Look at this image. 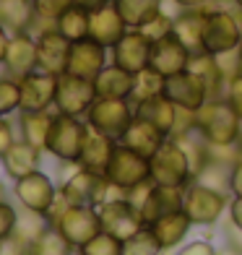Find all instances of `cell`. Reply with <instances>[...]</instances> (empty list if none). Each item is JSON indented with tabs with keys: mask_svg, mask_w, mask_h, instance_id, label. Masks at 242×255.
<instances>
[{
	"mask_svg": "<svg viewBox=\"0 0 242 255\" xmlns=\"http://www.w3.org/2000/svg\"><path fill=\"white\" fill-rule=\"evenodd\" d=\"M0 198H3V188H0Z\"/></svg>",
	"mask_w": 242,
	"mask_h": 255,
	"instance_id": "cell-57",
	"label": "cell"
},
{
	"mask_svg": "<svg viewBox=\"0 0 242 255\" xmlns=\"http://www.w3.org/2000/svg\"><path fill=\"white\" fill-rule=\"evenodd\" d=\"M18 138V130H16V125L10 123L8 118H3L0 115V156H3L8 148H10V143H13Z\"/></svg>",
	"mask_w": 242,
	"mask_h": 255,
	"instance_id": "cell-45",
	"label": "cell"
},
{
	"mask_svg": "<svg viewBox=\"0 0 242 255\" xmlns=\"http://www.w3.org/2000/svg\"><path fill=\"white\" fill-rule=\"evenodd\" d=\"M135 118V104L130 99H115V97H97L94 104L86 112V123L91 130L105 133L115 141H120L122 133Z\"/></svg>",
	"mask_w": 242,
	"mask_h": 255,
	"instance_id": "cell-4",
	"label": "cell"
},
{
	"mask_svg": "<svg viewBox=\"0 0 242 255\" xmlns=\"http://www.w3.org/2000/svg\"><path fill=\"white\" fill-rule=\"evenodd\" d=\"M182 193H185V188H172V185H156L154 182V188L148 190L146 201L138 208L143 224L148 227V224H154L156 219L182 208Z\"/></svg>",
	"mask_w": 242,
	"mask_h": 255,
	"instance_id": "cell-22",
	"label": "cell"
},
{
	"mask_svg": "<svg viewBox=\"0 0 242 255\" xmlns=\"http://www.w3.org/2000/svg\"><path fill=\"white\" fill-rule=\"evenodd\" d=\"M224 97H227V102L235 107L237 118L242 120V73H237L235 78H229V81H227V91H224Z\"/></svg>",
	"mask_w": 242,
	"mask_h": 255,
	"instance_id": "cell-43",
	"label": "cell"
},
{
	"mask_svg": "<svg viewBox=\"0 0 242 255\" xmlns=\"http://www.w3.org/2000/svg\"><path fill=\"white\" fill-rule=\"evenodd\" d=\"M135 118L151 123L156 130H161V133L169 138L172 133H175V128H177L180 107L167 94H156L151 99H143V102L135 104Z\"/></svg>",
	"mask_w": 242,
	"mask_h": 255,
	"instance_id": "cell-21",
	"label": "cell"
},
{
	"mask_svg": "<svg viewBox=\"0 0 242 255\" xmlns=\"http://www.w3.org/2000/svg\"><path fill=\"white\" fill-rule=\"evenodd\" d=\"M16 222H18V203L0 198V242L13 235Z\"/></svg>",
	"mask_w": 242,
	"mask_h": 255,
	"instance_id": "cell-42",
	"label": "cell"
},
{
	"mask_svg": "<svg viewBox=\"0 0 242 255\" xmlns=\"http://www.w3.org/2000/svg\"><path fill=\"white\" fill-rule=\"evenodd\" d=\"M3 73L10 78H24L26 73L37 71V37L29 31L10 34L8 50L3 57Z\"/></svg>",
	"mask_w": 242,
	"mask_h": 255,
	"instance_id": "cell-16",
	"label": "cell"
},
{
	"mask_svg": "<svg viewBox=\"0 0 242 255\" xmlns=\"http://www.w3.org/2000/svg\"><path fill=\"white\" fill-rule=\"evenodd\" d=\"M164 141H167V135L161 133V130H156L151 123L141 120V118H133V123L128 125V130H125L122 138H120L122 146H128V148H133V151L143 154L148 159L156 154V148L164 143Z\"/></svg>",
	"mask_w": 242,
	"mask_h": 255,
	"instance_id": "cell-28",
	"label": "cell"
},
{
	"mask_svg": "<svg viewBox=\"0 0 242 255\" xmlns=\"http://www.w3.org/2000/svg\"><path fill=\"white\" fill-rule=\"evenodd\" d=\"M55 229L78 250L97 232H102V222L94 206H68L65 214L60 216V222L55 224Z\"/></svg>",
	"mask_w": 242,
	"mask_h": 255,
	"instance_id": "cell-13",
	"label": "cell"
},
{
	"mask_svg": "<svg viewBox=\"0 0 242 255\" xmlns=\"http://www.w3.org/2000/svg\"><path fill=\"white\" fill-rule=\"evenodd\" d=\"M97 99V86L91 78H81L73 73L57 76V91H55V112L71 115V118H86L89 107Z\"/></svg>",
	"mask_w": 242,
	"mask_h": 255,
	"instance_id": "cell-9",
	"label": "cell"
},
{
	"mask_svg": "<svg viewBox=\"0 0 242 255\" xmlns=\"http://www.w3.org/2000/svg\"><path fill=\"white\" fill-rule=\"evenodd\" d=\"M97 214H99L102 229L115 235L118 240L130 237L141 227H146L141 214H138V208L125 198V195H110L105 203L97 206Z\"/></svg>",
	"mask_w": 242,
	"mask_h": 255,
	"instance_id": "cell-10",
	"label": "cell"
},
{
	"mask_svg": "<svg viewBox=\"0 0 242 255\" xmlns=\"http://www.w3.org/2000/svg\"><path fill=\"white\" fill-rule=\"evenodd\" d=\"M206 8H185L175 16L172 34L185 44L190 52H203V29H206Z\"/></svg>",
	"mask_w": 242,
	"mask_h": 255,
	"instance_id": "cell-25",
	"label": "cell"
},
{
	"mask_svg": "<svg viewBox=\"0 0 242 255\" xmlns=\"http://www.w3.org/2000/svg\"><path fill=\"white\" fill-rule=\"evenodd\" d=\"M227 214H229V222L237 224V227L242 229V195H232V201H229Z\"/></svg>",
	"mask_w": 242,
	"mask_h": 255,
	"instance_id": "cell-50",
	"label": "cell"
},
{
	"mask_svg": "<svg viewBox=\"0 0 242 255\" xmlns=\"http://www.w3.org/2000/svg\"><path fill=\"white\" fill-rule=\"evenodd\" d=\"M8 39H10V31L0 24V65H3V57H5V50H8Z\"/></svg>",
	"mask_w": 242,
	"mask_h": 255,
	"instance_id": "cell-52",
	"label": "cell"
},
{
	"mask_svg": "<svg viewBox=\"0 0 242 255\" xmlns=\"http://www.w3.org/2000/svg\"><path fill=\"white\" fill-rule=\"evenodd\" d=\"M135 84V73L125 71L118 63H107L94 78L97 97H115V99H130Z\"/></svg>",
	"mask_w": 242,
	"mask_h": 255,
	"instance_id": "cell-27",
	"label": "cell"
},
{
	"mask_svg": "<svg viewBox=\"0 0 242 255\" xmlns=\"http://www.w3.org/2000/svg\"><path fill=\"white\" fill-rule=\"evenodd\" d=\"M148 55H151V39L141 29H128L120 42L110 47V63H118L125 71L138 73L148 68Z\"/></svg>",
	"mask_w": 242,
	"mask_h": 255,
	"instance_id": "cell-14",
	"label": "cell"
},
{
	"mask_svg": "<svg viewBox=\"0 0 242 255\" xmlns=\"http://www.w3.org/2000/svg\"><path fill=\"white\" fill-rule=\"evenodd\" d=\"M76 0H34V21H31V29L29 34H42L55 26V21L60 18L68 8H71Z\"/></svg>",
	"mask_w": 242,
	"mask_h": 255,
	"instance_id": "cell-34",
	"label": "cell"
},
{
	"mask_svg": "<svg viewBox=\"0 0 242 255\" xmlns=\"http://www.w3.org/2000/svg\"><path fill=\"white\" fill-rule=\"evenodd\" d=\"M161 253L164 250H161L151 227H141L135 235L122 240V255H161Z\"/></svg>",
	"mask_w": 242,
	"mask_h": 255,
	"instance_id": "cell-38",
	"label": "cell"
},
{
	"mask_svg": "<svg viewBox=\"0 0 242 255\" xmlns=\"http://www.w3.org/2000/svg\"><path fill=\"white\" fill-rule=\"evenodd\" d=\"M42 154L44 151H39L37 146H31L26 141H21V138H16L8 151L0 156V164H3L5 175L10 180H21V177H26V175H31V172L39 169Z\"/></svg>",
	"mask_w": 242,
	"mask_h": 255,
	"instance_id": "cell-24",
	"label": "cell"
},
{
	"mask_svg": "<svg viewBox=\"0 0 242 255\" xmlns=\"http://www.w3.org/2000/svg\"><path fill=\"white\" fill-rule=\"evenodd\" d=\"M57 188L63 190V195L73 206H99L110 198V180L105 177V172L97 169H86V167H76Z\"/></svg>",
	"mask_w": 242,
	"mask_h": 255,
	"instance_id": "cell-7",
	"label": "cell"
},
{
	"mask_svg": "<svg viewBox=\"0 0 242 255\" xmlns=\"http://www.w3.org/2000/svg\"><path fill=\"white\" fill-rule=\"evenodd\" d=\"M130 26L125 24L122 13L118 10V5L110 3V5H102L97 10H91V18H89V37L105 44V47H115V44L120 42V37L125 31H128Z\"/></svg>",
	"mask_w": 242,
	"mask_h": 255,
	"instance_id": "cell-20",
	"label": "cell"
},
{
	"mask_svg": "<svg viewBox=\"0 0 242 255\" xmlns=\"http://www.w3.org/2000/svg\"><path fill=\"white\" fill-rule=\"evenodd\" d=\"M177 255H219V250L211 245L209 240H193L188 245H182Z\"/></svg>",
	"mask_w": 242,
	"mask_h": 255,
	"instance_id": "cell-46",
	"label": "cell"
},
{
	"mask_svg": "<svg viewBox=\"0 0 242 255\" xmlns=\"http://www.w3.org/2000/svg\"><path fill=\"white\" fill-rule=\"evenodd\" d=\"M164 94L175 102L180 110H188V112H198L203 104L211 99L206 81L201 76H195L193 71H188V68L164 81Z\"/></svg>",
	"mask_w": 242,
	"mask_h": 255,
	"instance_id": "cell-12",
	"label": "cell"
},
{
	"mask_svg": "<svg viewBox=\"0 0 242 255\" xmlns=\"http://www.w3.org/2000/svg\"><path fill=\"white\" fill-rule=\"evenodd\" d=\"M240 42H242V21L235 13V5L209 8L206 29H203V52L216 55V57L227 52H237Z\"/></svg>",
	"mask_w": 242,
	"mask_h": 255,
	"instance_id": "cell-3",
	"label": "cell"
},
{
	"mask_svg": "<svg viewBox=\"0 0 242 255\" xmlns=\"http://www.w3.org/2000/svg\"><path fill=\"white\" fill-rule=\"evenodd\" d=\"M89 123L84 118H71V115H55L50 135H47V154L57 161H78L81 148L89 138Z\"/></svg>",
	"mask_w": 242,
	"mask_h": 255,
	"instance_id": "cell-5",
	"label": "cell"
},
{
	"mask_svg": "<svg viewBox=\"0 0 242 255\" xmlns=\"http://www.w3.org/2000/svg\"><path fill=\"white\" fill-rule=\"evenodd\" d=\"M172 26H175V16H169L167 10H159L154 18H148L146 24L138 26V29H141L151 42H156L161 37H167V34H172Z\"/></svg>",
	"mask_w": 242,
	"mask_h": 255,
	"instance_id": "cell-41",
	"label": "cell"
},
{
	"mask_svg": "<svg viewBox=\"0 0 242 255\" xmlns=\"http://www.w3.org/2000/svg\"><path fill=\"white\" fill-rule=\"evenodd\" d=\"M107 63H110V50L105 44L94 42L91 37H86V39H78V42L71 44V57H68V71L65 73L94 81Z\"/></svg>",
	"mask_w": 242,
	"mask_h": 255,
	"instance_id": "cell-18",
	"label": "cell"
},
{
	"mask_svg": "<svg viewBox=\"0 0 242 255\" xmlns=\"http://www.w3.org/2000/svg\"><path fill=\"white\" fill-rule=\"evenodd\" d=\"M21 110V84L18 78H10L5 73H0V115L8 118Z\"/></svg>",
	"mask_w": 242,
	"mask_h": 255,
	"instance_id": "cell-40",
	"label": "cell"
},
{
	"mask_svg": "<svg viewBox=\"0 0 242 255\" xmlns=\"http://www.w3.org/2000/svg\"><path fill=\"white\" fill-rule=\"evenodd\" d=\"M78 5H84V8H89V10H97V8H102V5H110V3H115V0H76Z\"/></svg>",
	"mask_w": 242,
	"mask_h": 255,
	"instance_id": "cell-53",
	"label": "cell"
},
{
	"mask_svg": "<svg viewBox=\"0 0 242 255\" xmlns=\"http://www.w3.org/2000/svg\"><path fill=\"white\" fill-rule=\"evenodd\" d=\"M71 39H65L55 26L37 34V68L52 76H63L68 71V57H71Z\"/></svg>",
	"mask_w": 242,
	"mask_h": 255,
	"instance_id": "cell-15",
	"label": "cell"
},
{
	"mask_svg": "<svg viewBox=\"0 0 242 255\" xmlns=\"http://www.w3.org/2000/svg\"><path fill=\"white\" fill-rule=\"evenodd\" d=\"M188 71H193L195 76H201L206 81L211 97H224V91H227V76H224L222 63H219L216 55L193 52L190 55V63H188Z\"/></svg>",
	"mask_w": 242,
	"mask_h": 255,
	"instance_id": "cell-30",
	"label": "cell"
},
{
	"mask_svg": "<svg viewBox=\"0 0 242 255\" xmlns=\"http://www.w3.org/2000/svg\"><path fill=\"white\" fill-rule=\"evenodd\" d=\"M115 5L122 13L125 24L130 29H138L148 18H154L159 10H164V0H115Z\"/></svg>",
	"mask_w": 242,
	"mask_h": 255,
	"instance_id": "cell-33",
	"label": "cell"
},
{
	"mask_svg": "<svg viewBox=\"0 0 242 255\" xmlns=\"http://www.w3.org/2000/svg\"><path fill=\"white\" fill-rule=\"evenodd\" d=\"M232 5L235 8H242V0H232Z\"/></svg>",
	"mask_w": 242,
	"mask_h": 255,
	"instance_id": "cell-55",
	"label": "cell"
},
{
	"mask_svg": "<svg viewBox=\"0 0 242 255\" xmlns=\"http://www.w3.org/2000/svg\"><path fill=\"white\" fill-rule=\"evenodd\" d=\"M105 177L110 180V185L115 190H130L133 185L138 182H143L151 177V167H148V156L143 154H138L133 151V148L128 146H122L118 141V146H115V151H112V159H110V164L105 169Z\"/></svg>",
	"mask_w": 242,
	"mask_h": 255,
	"instance_id": "cell-8",
	"label": "cell"
},
{
	"mask_svg": "<svg viewBox=\"0 0 242 255\" xmlns=\"http://www.w3.org/2000/svg\"><path fill=\"white\" fill-rule=\"evenodd\" d=\"M89 18H91V10L73 3L65 13L55 21V29L63 34L65 39L78 42V39H86L89 37Z\"/></svg>",
	"mask_w": 242,
	"mask_h": 255,
	"instance_id": "cell-32",
	"label": "cell"
},
{
	"mask_svg": "<svg viewBox=\"0 0 242 255\" xmlns=\"http://www.w3.org/2000/svg\"><path fill=\"white\" fill-rule=\"evenodd\" d=\"M224 240H227L229 248H235V250L242 253V229L237 224H232V222L224 224Z\"/></svg>",
	"mask_w": 242,
	"mask_h": 255,
	"instance_id": "cell-48",
	"label": "cell"
},
{
	"mask_svg": "<svg viewBox=\"0 0 242 255\" xmlns=\"http://www.w3.org/2000/svg\"><path fill=\"white\" fill-rule=\"evenodd\" d=\"M229 193H232V195H242V159L235 161L232 172H229Z\"/></svg>",
	"mask_w": 242,
	"mask_h": 255,
	"instance_id": "cell-49",
	"label": "cell"
},
{
	"mask_svg": "<svg viewBox=\"0 0 242 255\" xmlns=\"http://www.w3.org/2000/svg\"><path fill=\"white\" fill-rule=\"evenodd\" d=\"M118 141L105 133H97V130H89V138L84 148H81V156H78V164L86 167V169H97V172H105L110 159H112V151Z\"/></svg>",
	"mask_w": 242,
	"mask_h": 255,
	"instance_id": "cell-29",
	"label": "cell"
},
{
	"mask_svg": "<svg viewBox=\"0 0 242 255\" xmlns=\"http://www.w3.org/2000/svg\"><path fill=\"white\" fill-rule=\"evenodd\" d=\"M164 76L156 73L154 68H143V71L135 73V84H133V94H130V102L138 104L143 99H151L156 94H164Z\"/></svg>",
	"mask_w": 242,
	"mask_h": 255,
	"instance_id": "cell-37",
	"label": "cell"
},
{
	"mask_svg": "<svg viewBox=\"0 0 242 255\" xmlns=\"http://www.w3.org/2000/svg\"><path fill=\"white\" fill-rule=\"evenodd\" d=\"M55 110H18V120H16V130L18 138L31 146H37L39 151H47V135L55 120Z\"/></svg>",
	"mask_w": 242,
	"mask_h": 255,
	"instance_id": "cell-23",
	"label": "cell"
},
{
	"mask_svg": "<svg viewBox=\"0 0 242 255\" xmlns=\"http://www.w3.org/2000/svg\"><path fill=\"white\" fill-rule=\"evenodd\" d=\"M0 255H29V245H24L21 240L10 235L8 240L0 242Z\"/></svg>",
	"mask_w": 242,
	"mask_h": 255,
	"instance_id": "cell-47",
	"label": "cell"
},
{
	"mask_svg": "<svg viewBox=\"0 0 242 255\" xmlns=\"http://www.w3.org/2000/svg\"><path fill=\"white\" fill-rule=\"evenodd\" d=\"M151 167V180L156 185H172V188H185L193 180L190 159L182 151V146L175 138H167L164 143L156 148V154L148 159Z\"/></svg>",
	"mask_w": 242,
	"mask_h": 255,
	"instance_id": "cell-6",
	"label": "cell"
},
{
	"mask_svg": "<svg viewBox=\"0 0 242 255\" xmlns=\"http://www.w3.org/2000/svg\"><path fill=\"white\" fill-rule=\"evenodd\" d=\"M68 206H73V203H71V201L65 198L60 188H57V195L52 198L50 208H47V211H44V219H47V224H50V227H55L57 222H60V216L65 214V208H68Z\"/></svg>",
	"mask_w": 242,
	"mask_h": 255,
	"instance_id": "cell-44",
	"label": "cell"
},
{
	"mask_svg": "<svg viewBox=\"0 0 242 255\" xmlns=\"http://www.w3.org/2000/svg\"><path fill=\"white\" fill-rule=\"evenodd\" d=\"M47 227L50 224H47V219H44V214H37V211H29V208L18 206V222H16V229H13L16 240H21L24 245L31 248Z\"/></svg>",
	"mask_w": 242,
	"mask_h": 255,
	"instance_id": "cell-35",
	"label": "cell"
},
{
	"mask_svg": "<svg viewBox=\"0 0 242 255\" xmlns=\"http://www.w3.org/2000/svg\"><path fill=\"white\" fill-rule=\"evenodd\" d=\"M172 3H175V8L177 10H185V8H216L219 3L216 0H172Z\"/></svg>",
	"mask_w": 242,
	"mask_h": 255,
	"instance_id": "cell-51",
	"label": "cell"
},
{
	"mask_svg": "<svg viewBox=\"0 0 242 255\" xmlns=\"http://www.w3.org/2000/svg\"><path fill=\"white\" fill-rule=\"evenodd\" d=\"M219 255H242V253H240V250H235V248H229V245H227V248H222V250H219Z\"/></svg>",
	"mask_w": 242,
	"mask_h": 255,
	"instance_id": "cell-54",
	"label": "cell"
},
{
	"mask_svg": "<svg viewBox=\"0 0 242 255\" xmlns=\"http://www.w3.org/2000/svg\"><path fill=\"white\" fill-rule=\"evenodd\" d=\"M29 255H76V248L55 227H47L39 240L29 248Z\"/></svg>",
	"mask_w": 242,
	"mask_h": 255,
	"instance_id": "cell-36",
	"label": "cell"
},
{
	"mask_svg": "<svg viewBox=\"0 0 242 255\" xmlns=\"http://www.w3.org/2000/svg\"><path fill=\"white\" fill-rule=\"evenodd\" d=\"M34 21V0H0V24L10 34L29 31Z\"/></svg>",
	"mask_w": 242,
	"mask_h": 255,
	"instance_id": "cell-31",
	"label": "cell"
},
{
	"mask_svg": "<svg viewBox=\"0 0 242 255\" xmlns=\"http://www.w3.org/2000/svg\"><path fill=\"white\" fill-rule=\"evenodd\" d=\"M55 195H57V182H52V177L44 175L42 169L31 172L21 180H13V198L21 208H29V211L44 214Z\"/></svg>",
	"mask_w": 242,
	"mask_h": 255,
	"instance_id": "cell-11",
	"label": "cell"
},
{
	"mask_svg": "<svg viewBox=\"0 0 242 255\" xmlns=\"http://www.w3.org/2000/svg\"><path fill=\"white\" fill-rule=\"evenodd\" d=\"M195 128L211 146H232L242 138V120L227 97H211L195 112Z\"/></svg>",
	"mask_w": 242,
	"mask_h": 255,
	"instance_id": "cell-1",
	"label": "cell"
},
{
	"mask_svg": "<svg viewBox=\"0 0 242 255\" xmlns=\"http://www.w3.org/2000/svg\"><path fill=\"white\" fill-rule=\"evenodd\" d=\"M232 193L209 188L198 180H190L182 193V211L190 216L193 227H214L222 222L224 211L229 208Z\"/></svg>",
	"mask_w": 242,
	"mask_h": 255,
	"instance_id": "cell-2",
	"label": "cell"
},
{
	"mask_svg": "<svg viewBox=\"0 0 242 255\" xmlns=\"http://www.w3.org/2000/svg\"><path fill=\"white\" fill-rule=\"evenodd\" d=\"M237 55H240V57H242V42H240V47H237Z\"/></svg>",
	"mask_w": 242,
	"mask_h": 255,
	"instance_id": "cell-56",
	"label": "cell"
},
{
	"mask_svg": "<svg viewBox=\"0 0 242 255\" xmlns=\"http://www.w3.org/2000/svg\"><path fill=\"white\" fill-rule=\"evenodd\" d=\"M76 255H122V240H118L110 232H97L89 242H84Z\"/></svg>",
	"mask_w": 242,
	"mask_h": 255,
	"instance_id": "cell-39",
	"label": "cell"
},
{
	"mask_svg": "<svg viewBox=\"0 0 242 255\" xmlns=\"http://www.w3.org/2000/svg\"><path fill=\"white\" fill-rule=\"evenodd\" d=\"M148 227H151V232L156 235L161 250L169 253V250H175V248L182 245V240H185L188 232L193 229V222H190V216L182 211V208H177V211L156 219V222L148 224Z\"/></svg>",
	"mask_w": 242,
	"mask_h": 255,
	"instance_id": "cell-26",
	"label": "cell"
},
{
	"mask_svg": "<svg viewBox=\"0 0 242 255\" xmlns=\"http://www.w3.org/2000/svg\"><path fill=\"white\" fill-rule=\"evenodd\" d=\"M190 50L182 44L175 34H167L156 42H151V55H148V68H154L156 73H161L164 78L175 76L180 71H185L190 63Z\"/></svg>",
	"mask_w": 242,
	"mask_h": 255,
	"instance_id": "cell-17",
	"label": "cell"
},
{
	"mask_svg": "<svg viewBox=\"0 0 242 255\" xmlns=\"http://www.w3.org/2000/svg\"><path fill=\"white\" fill-rule=\"evenodd\" d=\"M21 84V110H52L55 107V91H57V76L44 73V71H31Z\"/></svg>",
	"mask_w": 242,
	"mask_h": 255,
	"instance_id": "cell-19",
	"label": "cell"
}]
</instances>
